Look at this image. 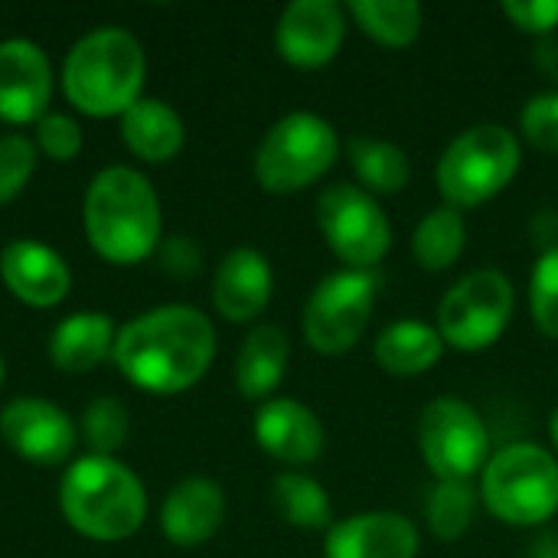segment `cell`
Instances as JSON below:
<instances>
[{"label": "cell", "mask_w": 558, "mask_h": 558, "mask_svg": "<svg viewBox=\"0 0 558 558\" xmlns=\"http://www.w3.org/2000/svg\"><path fill=\"white\" fill-rule=\"evenodd\" d=\"M85 235L114 265H137L160 248V199L131 167L95 173L85 193Z\"/></svg>", "instance_id": "obj_2"}, {"label": "cell", "mask_w": 558, "mask_h": 558, "mask_svg": "<svg viewBox=\"0 0 558 558\" xmlns=\"http://www.w3.org/2000/svg\"><path fill=\"white\" fill-rule=\"evenodd\" d=\"M379 301V275L340 268L317 281L304 304V340L320 356L350 353L373 324Z\"/></svg>", "instance_id": "obj_9"}, {"label": "cell", "mask_w": 558, "mask_h": 558, "mask_svg": "<svg viewBox=\"0 0 558 558\" xmlns=\"http://www.w3.org/2000/svg\"><path fill=\"white\" fill-rule=\"evenodd\" d=\"M216 356L213 320L190 304L154 307L114 337V366L137 389L173 396L196 386Z\"/></svg>", "instance_id": "obj_1"}, {"label": "cell", "mask_w": 558, "mask_h": 558, "mask_svg": "<svg viewBox=\"0 0 558 558\" xmlns=\"http://www.w3.org/2000/svg\"><path fill=\"white\" fill-rule=\"evenodd\" d=\"M317 229L327 248L356 271H373L392 248V222L360 183H333L320 193Z\"/></svg>", "instance_id": "obj_10"}, {"label": "cell", "mask_w": 558, "mask_h": 558, "mask_svg": "<svg viewBox=\"0 0 558 558\" xmlns=\"http://www.w3.org/2000/svg\"><path fill=\"white\" fill-rule=\"evenodd\" d=\"M291 360V340L275 324H258L239 347L235 356V389L245 399L268 402L271 392L281 386Z\"/></svg>", "instance_id": "obj_21"}, {"label": "cell", "mask_w": 558, "mask_h": 558, "mask_svg": "<svg viewBox=\"0 0 558 558\" xmlns=\"http://www.w3.org/2000/svg\"><path fill=\"white\" fill-rule=\"evenodd\" d=\"M271 504L278 517L294 530L327 533L337 523L327 487L301 471H284L271 481Z\"/></svg>", "instance_id": "obj_25"}, {"label": "cell", "mask_w": 558, "mask_h": 558, "mask_svg": "<svg viewBox=\"0 0 558 558\" xmlns=\"http://www.w3.org/2000/svg\"><path fill=\"white\" fill-rule=\"evenodd\" d=\"M226 520V494L209 477H186L180 481L160 507V526L163 536L180 546L193 549L209 543Z\"/></svg>", "instance_id": "obj_19"}, {"label": "cell", "mask_w": 558, "mask_h": 558, "mask_svg": "<svg viewBox=\"0 0 558 558\" xmlns=\"http://www.w3.org/2000/svg\"><path fill=\"white\" fill-rule=\"evenodd\" d=\"M121 137L141 160L167 163L183 150L186 128H183V118L167 101L141 95L121 114Z\"/></svg>", "instance_id": "obj_22"}, {"label": "cell", "mask_w": 558, "mask_h": 558, "mask_svg": "<svg viewBox=\"0 0 558 558\" xmlns=\"http://www.w3.org/2000/svg\"><path fill=\"white\" fill-rule=\"evenodd\" d=\"M114 324L98 311L65 317L49 337V356L62 373H88L114 353Z\"/></svg>", "instance_id": "obj_23"}, {"label": "cell", "mask_w": 558, "mask_h": 558, "mask_svg": "<svg viewBox=\"0 0 558 558\" xmlns=\"http://www.w3.org/2000/svg\"><path fill=\"white\" fill-rule=\"evenodd\" d=\"M530 232L543 242V252L556 248L558 245V213L553 209H543L533 222H530Z\"/></svg>", "instance_id": "obj_37"}, {"label": "cell", "mask_w": 558, "mask_h": 558, "mask_svg": "<svg viewBox=\"0 0 558 558\" xmlns=\"http://www.w3.org/2000/svg\"><path fill=\"white\" fill-rule=\"evenodd\" d=\"M422 533L396 510H369L337 520L324 536V558H418Z\"/></svg>", "instance_id": "obj_13"}, {"label": "cell", "mask_w": 558, "mask_h": 558, "mask_svg": "<svg viewBox=\"0 0 558 558\" xmlns=\"http://www.w3.org/2000/svg\"><path fill=\"white\" fill-rule=\"evenodd\" d=\"M468 248V222L454 206H438L425 213L412 232V258L422 271H448Z\"/></svg>", "instance_id": "obj_27"}, {"label": "cell", "mask_w": 558, "mask_h": 558, "mask_svg": "<svg viewBox=\"0 0 558 558\" xmlns=\"http://www.w3.org/2000/svg\"><path fill=\"white\" fill-rule=\"evenodd\" d=\"M520 134L497 121H481L461 131L438 157L435 180L445 206L474 209L500 196L520 173Z\"/></svg>", "instance_id": "obj_5"}, {"label": "cell", "mask_w": 558, "mask_h": 558, "mask_svg": "<svg viewBox=\"0 0 558 558\" xmlns=\"http://www.w3.org/2000/svg\"><path fill=\"white\" fill-rule=\"evenodd\" d=\"M445 350L448 347H445L438 327L425 324V320H396V324L383 327L373 343V356H376L379 369L389 376H399V379L432 373L441 363Z\"/></svg>", "instance_id": "obj_20"}, {"label": "cell", "mask_w": 558, "mask_h": 558, "mask_svg": "<svg viewBox=\"0 0 558 558\" xmlns=\"http://www.w3.org/2000/svg\"><path fill=\"white\" fill-rule=\"evenodd\" d=\"M500 10L517 29L530 33L533 39L553 36L558 29V0H504Z\"/></svg>", "instance_id": "obj_34"}, {"label": "cell", "mask_w": 558, "mask_h": 558, "mask_svg": "<svg viewBox=\"0 0 558 558\" xmlns=\"http://www.w3.org/2000/svg\"><path fill=\"white\" fill-rule=\"evenodd\" d=\"M147 59L141 43L118 26L85 33L65 56L62 85L69 101L95 118L124 114L144 88Z\"/></svg>", "instance_id": "obj_4"}, {"label": "cell", "mask_w": 558, "mask_h": 558, "mask_svg": "<svg viewBox=\"0 0 558 558\" xmlns=\"http://www.w3.org/2000/svg\"><path fill=\"white\" fill-rule=\"evenodd\" d=\"M347 154H350L360 186L373 196L402 193L412 180V160L392 141H383L373 134H356L347 141Z\"/></svg>", "instance_id": "obj_24"}, {"label": "cell", "mask_w": 558, "mask_h": 558, "mask_svg": "<svg viewBox=\"0 0 558 558\" xmlns=\"http://www.w3.org/2000/svg\"><path fill=\"white\" fill-rule=\"evenodd\" d=\"M0 278L10 288V294L29 307H52L72 288V271L65 258L56 248L33 239L10 242L0 252Z\"/></svg>", "instance_id": "obj_17"}, {"label": "cell", "mask_w": 558, "mask_h": 558, "mask_svg": "<svg viewBox=\"0 0 558 558\" xmlns=\"http://www.w3.org/2000/svg\"><path fill=\"white\" fill-rule=\"evenodd\" d=\"M533 62H536V69L543 72V75H549V78H556L558 82V36H543V39H536V46H533Z\"/></svg>", "instance_id": "obj_36"}, {"label": "cell", "mask_w": 558, "mask_h": 558, "mask_svg": "<svg viewBox=\"0 0 558 558\" xmlns=\"http://www.w3.org/2000/svg\"><path fill=\"white\" fill-rule=\"evenodd\" d=\"M128 432H131V415L128 409L111 399V396H101L95 399L85 415H82V435L92 448V454H101V458H111L124 441H128Z\"/></svg>", "instance_id": "obj_29"}, {"label": "cell", "mask_w": 558, "mask_h": 558, "mask_svg": "<svg viewBox=\"0 0 558 558\" xmlns=\"http://www.w3.org/2000/svg\"><path fill=\"white\" fill-rule=\"evenodd\" d=\"M474 481H435L425 500V523L438 543H458L477 517Z\"/></svg>", "instance_id": "obj_28"}, {"label": "cell", "mask_w": 558, "mask_h": 558, "mask_svg": "<svg viewBox=\"0 0 558 558\" xmlns=\"http://www.w3.org/2000/svg\"><path fill=\"white\" fill-rule=\"evenodd\" d=\"M481 504L507 526H543L558 513V458L553 448L513 441L481 471Z\"/></svg>", "instance_id": "obj_6"}, {"label": "cell", "mask_w": 558, "mask_h": 558, "mask_svg": "<svg viewBox=\"0 0 558 558\" xmlns=\"http://www.w3.org/2000/svg\"><path fill=\"white\" fill-rule=\"evenodd\" d=\"M517 307L513 281L500 268H477L458 278L441 304L435 327L445 340V347L461 353H481L490 350L510 327Z\"/></svg>", "instance_id": "obj_8"}, {"label": "cell", "mask_w": 558, "mask_h": 558, "mask_svg": "<svg viewBox=\"0 0 558 558\" xmlns=\"http://www.w3.org/2000/svg\"><path fill=\"white\" fill-rule=\"evenodd\" d=\"M36 170V144L23 134L0 137V203L13 199Z\"/></svg>", "instance_id": "obj_32"}, {"label": "cell", "mask_w": 558, "mask_h": 558, "mask_svg": "<svg viewBox=\"0 0 558 558\" xmlns=\"http://www.w3.org/2000/svg\"><path fill=\"white\" fill-rule=\"evenodd\" d=\"M530 558H558V536L549 533V536H539L536 546L530 549Z\"/></svg>", "instance_id": "obj_38"}, {"label": "cell", "mask_w": 558, "mask_h": 558, "mask_svg": "<svg viewBox=\"0 0 558 558\" xmlns=\"http://www.w3.org/2000/svg\"><path fill=\"white\" fill-rule=\"evenodd\" d=\"M530 314L543 337L558 340V245L543 252L530 275Z\"/></svg>", "instance_id": "obj_30"}, {"label": "cell", "mask_w": 558, "mask_h": 558, "mask_svg": "<svg viewBox=\"0 0 558 558\" xmlns=\"http://www.w3.org/2000/svg\"><path fill=\"white\" fill-rule=\"evenodd\" d=\"M520 134L539 154L558 157V88L533 95L520 111Z\"/></svg>", "instance_id": "obj_31"}, {"label": "cell", "mask_w": 558, "mask_h": 558, "mask_svg": "<svg viewBox=\"0 0 558 558\" xmlns=\"http://www.w3.org/2000/svg\"><path fill=\"white\" fill-rule=\"evenodd\" d=\"M275 271L258 248H232L213 278V304L232 324H248L271 304Z\"/></svg>", "instance_id": "obj_18"}, {"label": "cell", "mask_w": 558, "mask_h": 558, "mask_svg": "<svg viewBox=\"0 0 558 558\" xmlns=\"http://www.w3.org/2000/svg\"><path fill=\"white\" fill-rule=\"evenodd\" d=\"M350 13L337 0H294L281 10L275 46L294 69H324L343 49Z\"/></svg>", "instance_id": "obj_12"}, {"label": "cell", "mask_w": 558, "mask_h": 558, "mask_svg": "<svg viewBox=\"0 0 558 558\" xmlns=\"http://www.w3.org/2000/svg\"><path fill=\"white\" fill-rule=\"evenodd\" d=\"M59 504L69 526L98 543L134 536L147 517V494L137 474L101 454H85L65 471Z\"/></svg>", "instance_id": "obj_3"}, {"label": "cell", "mask_w": 558, "mask_h": 558, "mask_svg": "<svg viewBox=\"0 0 558 558\" xmlns=\"http://www.w3.org/2000/svg\"><path fill=\"white\" fill-rule=\"evenodd\" d=\"M52 95L49 56L29 39L0 43V118L10 124L39 121Z\"/></svg>", "instance_id": "obj_16"}, {"label": "cell", "mask_w": 558, "mask_h": 558, "mask_svg": "<svg viewBox=\"0 0 558 558\" xmlns=\"http://www.w3.org/2000/svg\"><path fill=\"white\" fill-rule=\"evenodd\" d=\"M36 147L52 160H72L82 150V128L69 114H43L36 121Z\"/></svg>", "instance_id": "obj_33"}, {"label": "cell", "mask_w": 558, "mask_h": 558, "mask_svg": "<svg viewBox=\"0 0 558 558\" xmlns=\"http://www.w3.org/2000/svg\"><path fill=\"white\" fill-rule=\"evenodd\" d=\"M418 451L435 481H474L494 454L481 412L454 396L432 399L422 409Z\"/></svg>", "instance_id": "obj_11"}, {"label": "cell", "mask_w": 558, "mask_h": 558, "mask_svg": "<svg viewBox=\"0 0 558 558\" xmlns=\"http://www.w3.org/2000/svg\"><path fill=\"white\" fill-rule=\"evenodd\" d=\"M549 441H553V454L558 458V409H553L549 415Z\"/></svg>", "instance_id": "obj_39"}, {"label": "cell", "mask_w": 558, "mask_h": 558, "mask_svg": "<svg viewBox=\"0 0 558 558\" xmlns=\"http://www.w3.org/2000/svg\"><path fill=\"white\" fill-rule=\"evenodd\" d=\"M255 441L281 464L307 468L324 458L327 432L314 409L298 399H268L255 415Z\"/></svg>", "instance_id": "obj_15"}, {"label": "cell", "mask_w": 558, "mask_h": 558, "mask_svg": "<svg viewBox=\"0 0 558 558\" xmlns=\"http://www.w3.org/2000/svg\"><path fill=\"white\" fill-rule=\"evenodd\" d=\"M0 386H3V356H0Z\"/></svg>", "instance_id": "obj_40"}, {"label": "cell", "mask_w": 558, "mask_h": 558, "mask_svg": "<svg viewBox=\"0 0 558 558\" xmlns=\"http://www.w3.org/2000/svg\"><path fill=\"white\" fill-rule=\"evenodd\" d=\"M340 147V134L324 114L291 111L265 131L255 150V180L278 196L307 190L337 163Z\"/></svg>", "instance_id": "obj_7"}, {"label": "cell", "mask_w": 558, "mask_h": 558, "mask_svg": "<svg viewBox=\"0 0 558 558\" xmlns=\"http://www.w3.org/2000/svg\"><path fill=\"white\" fill-rule=\"evenodd\" d=\"M350 20L386 49H409L425 29V10L415 0H353Z\"/></svg>", "instance_id": "obj_26"}, {"label": "cell", "mask_w": 558, "mask_h": 558, "mask_svg": "<svg viewBox=\"0 0 558 558\" xmlns=\"http://www.w3.org/2000/svg\"><path fill=\"white\" fill-rule=\"evenodd\" d=\"M0 435L13 454L33 464H59L75 448L72 418L46 399H13L0 412Z\"/></svg>", "instance_id": "obj_14"}, {"label": "cell", "mask_w": 558, "mask_h": 558, "mask_svg": "<svg viewBox=\"0 0 558 558\" xmlns=\"http://www.w3.org/2000/svg\"><path fill=\"white\" fill-rule=\"evenodd\" d=\"M160 265L163 271H170L173 278H193L203 268V252L193 239L186 235H173L160 245Z\"/></svg>", "instance_id": "obj_35"}]
</instances>
